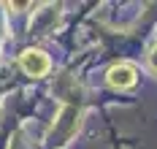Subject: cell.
I'll list each match as a JSON object with an SVG mask.
<instances>
[{"mask_svg": "<svg viewBox=\"0 0 157 149\" xmlns=\"http://www.w3.org/2000/svg\"><path fill=\"white\" fill-rule=\"evenodd\" d=\"M149 63H152V71L157 73V46L152 49V54H149Z\"/></svg>", "mask_w": 157, "mask_h": 149, "instance_id": "obj_3", "label": "cell"}, {"mask_svg": "<svg viewBox=\"0 0 157 149\" xmlns=\"http://www.w3.org/2000/svg\"><path fill=\"white\" fill-rule=\"evenodd\" d=\"M19 65H22V71L27 76H46L49 68H52V60L41 49H27V52H22Z\"/></svg>", "mask_w": 157, "mask_h": 149, "instance_id": "obj_1", "label": "cell"}, {"mask_svg": "<svg viewBox=\"0 0 157 149\" xmlns=\"http://www.w3.org/2000/svg\"><path fill=\"white\" fill-rule=\"evenodd\" d=\"M138 79V73H136V68L130 65V63H119V65H111L109 73H106V82L111 87H117V90H127V87H133Z\"/></svg>", "mask_w": 157, "mask_h": 149, "instance_id": "obj_2", "label": "cell"}]
</instances>
